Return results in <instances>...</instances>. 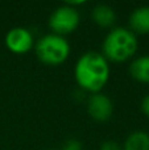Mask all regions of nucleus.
Listing matches in <instances>:
<instances>
[{"mask_svg": "<svg viewBox=\"0 0 149 150\" xmlns=\"http://www.w3.org/2000/svg\"><path fill=\"white\" fill-rule=\"evenodd\" d=\"M111 76L110 62L100 52L89 50L77 59L74 66V79L84 92H102Z\"/></svg>", "mask_w": 149, "mask_h": 150, "instance_id": "f257e3e1", "label": "nucleus"}, {"mask_svg": "<svg viewBox=\"0 0 149 150\" xmlns=\"http://www.w3.org/2000/svg\"><path fill=\"white\" fill-rule=\"evenodd\" d=\"M139 50V40L126 26H115L107 34L102 44V54L108 62L123 63L132 59Z\"/></svg>", "mask_w": 149, "mask_h": 150, "instance_id": "f03ea898", "label": "nucleus"}, {"mask_svg": "<svg viewBox=\"0 0 149 150\" xmlns=\"http://www.w3.org/2000/svg\"><path fill=\"white\" fill-rule=\"evenodd\" d=\"M34 52L41 63L46 66H60L67 61L71 47L66 37L48 33L34 44Z\"/></svg>", "mask_w": 149, "mask_h": 150, "instance_id": "7ed1b4c3", "label": "nucleus"}, {"mask_svg": "<svg viewBox=\"0 0 149 150\" xmlns=\"http://www.w3.org/2000/svg\"><path fill=\"white\" fill-rule=\"evenodd\" d=\"M81 23V15L77 8L71 7L70 4H65L57 7L49 16V28L52 33L60 34L66 37L67 34L73 33Z\"/></svg>", "mask_w": 149, "mask_h": 150, "instance_id": "20e7f679", "label": "nucleus"}, {"mask_svg": "<svg viewBox=\"0 0 149 150\" xmlns=\"http://www.w3.org/2000/svg\"><path fill=\"white\" fill-rule=\"evenodd\" d=\"M5 46L13 54H26L34 47V37L29 29L24 26H15L5 34Z\"/></svg>", "mask_w": 149, "mask_h": 150, "instance_id": "39448f33", "label": "nucleus"}, {"mask_svg": "<svg viewBox=\"0 0 149 150\" xmlns=\"http://www.w3.org/2000/svg\"><path fill=\"white\" fill-rule=\"evenodd\" d=\"M86 108L90 117L98 122L108 121L114 113L112 100L110 99V96H107L103 92L91 93L87 99Z\"/></svg>", "mask_w": 149, "mask_h": 150, "instance_id": "423d86ee", "label": "nucleus"}, {"mask_svg": "<svg viewBox=\"0 0 149 150\" xmlns=\"http://www.w3.org/2000/svg\"><path fill=\"white\" fill-rule=\"evenodd\" d=\"M129 30L136 36L139 34H149V5H141L135 8L128 18Z\"/></svg>", "mask_w": 149, "mask_h": 150, "instance_id": "0eeeda50", "label": "nucleus"}, {"mask_svg": "<svg viewBox=\"0 0 149 150\" xmlns=\"http://www.w3.org/2000/svg\"><path fill=\"white\" fill-rule=\"evenodd\" d=\"M91 18L100 28H111L116 21V12L108 4H98L92 8Z\"/></svg>", "mask_w": 149, "mask_h": 150, "instance_id": "6e6552de", "label": "nucleus"}, {"mask_svg": "<svg viewBox=\"0 0 149 150\" xmlns=\"http://www.w3.org/2000/svg\"><path fill=\"white\" fill-rule=\"evenodd\" d=\"M129 75L139 83H149V54L133 58L128 67Z\"/></svg>", "mask_w": 149, "mask_h": 150, "instance_id": "1a4fd4ad", "label": "nucleus"}, {"mask_svg": "<svg viewBox=\"0 0 149 150\" xmlns=\"http://www.w3.org/2000/svg\"><path fill=\"white\" fill-rule=\"evenodd\" d=\"M123 150H149V133L135 130L129 133L123 142Z\"/></svg>", "mask_w": 149, "mask_h": 150, "instance_id": "9d476101", "label": "nucleus"}, {"mask_svg": "<svg viewBox=\"0 0 149 150\" xmlns=\"http://www.w3.org/2000/svg\"><path fill=\"white\" fill-rule=\"evenodd\" d=\"M61 150H82V144L75 138H70L62 144Z\"/></svg>", "mask_w": 149, "mask_h": 150, "instance_id": "9b49d317", "label": "nucleus"}, {"mask_svg": "<svg viewBox=\"0 0 149 150\" xmlns=\"http://www.w3.org/2000/svg\"><path fill=\"white\" fill-rule=\"evenodd\" d=\"M99 150H123V146L114 140H107L100 145Z\"/></svg>", "mask_w": 149, "mask_h": 150, "instance_id": "f8f14e48", "label": "nucleus"}, {"mask_svg": "<svg viewBox=\"0 0 149 150\" xmlns=\"http://www.w3.org/2000/svg\"><path fill=\"white\" fill-rule=\"evenodd\" d=\"M140 108H141L143 113L149 117V93H147V95L143 98L141 104H140Z\"/></svg>", "mask_w": 149, "mask_h": 150, "instance_id": "ddd939ff", "label": "nucleus"}, {"mask_svg": "<svg viewBox=\"0 0 149 150\" xmlns=\"http://www.w3.org/2000/svg\"><path fill=\"white\" fill-rule=\"evenodd\" d=\"M46 150H53V149H46Z\"/></svg>", "mask_w": 149, "mask_h": 150, "instance_id": "4468645a", "label": "nucleus"}]
</instances>
